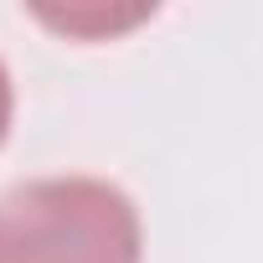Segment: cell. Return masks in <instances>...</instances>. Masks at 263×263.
<instances>
[{"label": "cell", "instance_id": "obj_1", "mask_svg": "<svg viewBox=\"0 0 263 263\" xmlns=\"http://www.w3.org/2000/svg\"><path fill=\"white\" fill-rule=\"evenodd\" d=\"M140 212L119 186L52 176L0 191V263H140Z\"/></svg>", "mask_w": 263, "mask_h": 263}, {"label": "cell", "instance_id": "obj_2", "mask_svg": "<svg viewBox=\"0 0 263 263\" xmlns=\"http://www.w3.org/2000/svg\"><path fill=\"white\" fill-rule=\"evenodd\" d=\"M6 129H11V78L0 67V140H6Z\"/></svg>", "mask_w": 263, "mask_h": 263}]
</instances>
